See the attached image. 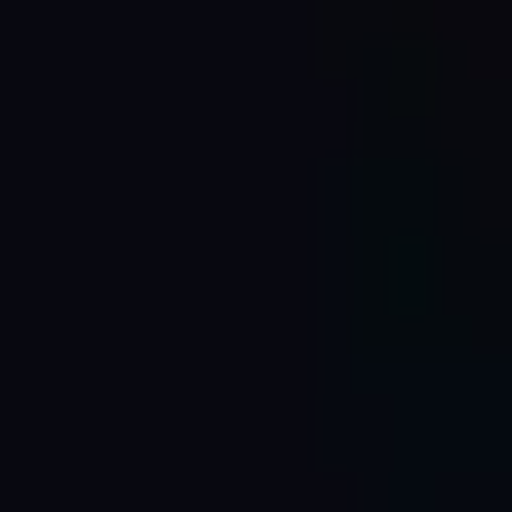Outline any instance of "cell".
I'll list each match as a JSON object with an SVG mask.
<instances>
[]
</instances>
